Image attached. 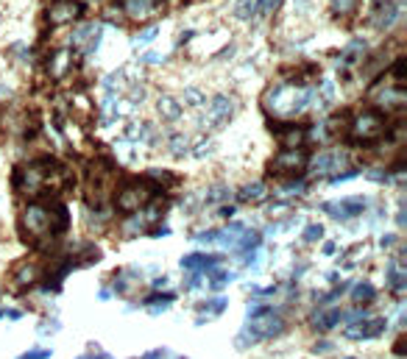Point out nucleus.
<instances>
[{
  "instance_id": "nucleus-1",
  "label": "nucleus",
  "mask_w": 407,
  "mask_h": 359,
  "mask_svg": "<svg viewBox=\"0 0 407 359\" xmlns=\"http://www.w3.org/2000/svg\"><path fill=\"white\" fill-rule=\"evenodd\" d=\"M20 229H23V240L34 243L37 248H45L48 240H56L53 226H50V209L45 203H28L26 206Z\"/></svg>"
},
{
  "instance_id": "nucleus-2",
  "label": "nucleus",
  "mask_w": 407,
  "mask_h": 359,
  "mask_svg": "<svg viewBox=\"0 0 407 359\" xmlns=\"http://www.w3.org/2000/svg\"><path fill=\"white\" fill-rule=\"evenodd\" d=\"M385 134V117L382 112H363L357 117H352L349 123V139L357 145H374L377 139H382Z\"/></svg>"
},
{
  "instance_id": "nucleus-3",
  "label": "nucleus",
  "mask_w": 407,
  "mask_h": 359,
  "mask_svg": "<svg viewBox=\"0 0 407 359\" xmlns=\"http://www.w3.org/2000/svg\"><path fill=\"white\" fill-rule=\"evenodd\" d=\"M270 106H274L277 114H293L307 109V103L312 101V90H296V87H277L270 90L265 98Z\"/></svg>"
},
{
  "instance_id": "nucleus-4",
  "label": "nucleus",
  "mask_w": 407,
  "mask_h": 359,
  "mask_svg": "<svg viewBox=\"0 0 407 359\" xmlns=\"http://www.w3.org/2000/svg\"><path fill=\"white\" fill-rule=\"evenodd\" d=\"M307 165H310V156H307L304 148H282L274 156V162H270V173L285 176V178H296L307 170Z\"/></svg>"
},
{
  "instance_id": "nucleus-5",
  "label": "nucleus",
  "mask_w": 407,
  "mask_h": 359,
  "mask_svg": "<svg viewBox=\"0 0 407 359\" xmlns=\"http://www.w3.org/2000/svg\"><path fill=\"white\" fill-rule=\"evenodd\" d=\"M84 14V3H79V0H59V3L50 6L48 12V20L53 25H67V23H73Z\"/></svg>"
},
{
  "instance_id": "nucleus-6",
  "label": "nucleus",
  "mask_w": 407,
  "mask_h": 359,
  "mask_svg": "<svg viewBox=\"0 0 407 359\" xmlns=\"http://www.w3.org/2000/svg\"><path fill=\"white\" fill-rule=\"evenodd\" d=\"M270 131H277L279 142L285 148H301V142L307 139V128L296 125V123H268Z\"/></svg>"
},
{
  "instance_id": "nucleus-7",
  "label": "nucleus",
  "mask_w": 407,
  "mask_h": 359,
  "mask_svg": "<svg viewBox=\"0 0 407 359\" xmlns=\"http://www.w3.org/2000/svg\"><path fill=\"white\" fill-rule=\"evenodd\" d=\"M349 165V156L346 154H321L318 159H315V165H312V170L318 173V176H337V173H341L344 167Z\"/></svg>"
},
{
  "instance_id": "nucleus-8",
  "label": "nucleus",
  "mask_w": 407,
  "mask_h": 359,
  "mask_svg": "<svg viewBox=\"0 0 407 359\" xmlns=\"http://www.w3.org/2000/svg\"><path fill=\"white\" fill-rule=\"evenodd\" d=\"M366 209V198H344V201H337V203H324V212H329L332 218H355V214H360Z\"/></svg>"
},
{
  "instance_id": "nucleus-9",
  "label": "nucleus",
  "mask_w": 407,
  "mask_h": 359,
  "mask_svg": "<svg viewBox=\"0 0 407 359\" xmlns=\"http://www.w3.org/2000/svg\"><path fill=\"white\" fill-rule=\"evenodd\" d=\"M399 20V3H393V0H382V3H377V12L371 17V25L377 31H388L393 28V23Z\"/></svg>"
},
{
  "instance_id": "nucleus-10",
  "label": "nucleus",
  "mask_w": 407,
  "mask_h": 359,
  "mask_svg": "<svg viewBox=\"0 0 407 359\" xmlns=\"http://www.w3.org/2000/svg\"><path fill=\"white\" fill-rule=\"evenodd\" d=\"M232 112H235V103H232L226 95H215V98L210 101V125L226 123V120L232 117Z\"/></svg>"
},
{
  "instance_id": "nucleus-11",
  "label": "nucleus",
  "mask_w": 407,
  "mask_h": 359,
  "mask_svg": "<svg viewBox=\"0 0 407 359\" xmlns=\"http://www.w3.org/2000/svg\"><path fill=\"white\" fill-rule=\"evenodd\" d=\"M14 278H17V287H26V284L31 287V284H37L42 278V267L37 262H20L14 267Z\"/></svg>"
},
{
  "instance_id": "nucleus-12",
  "label": "nucleus",
  "mask_w": 407,
  "mask_h": 359,
  "mask_svg": "<svg viewBox=\"0 0 407 359\" xmlns=\"http://www.w3.org/2000/svg\"><path fill=\"white\" fill-rule=\"evenodd\" d=\"M123 9H126L128 17L143 20V17H148L151 12H157V0H123Z\"/></svg>"
},
{
  "instance_id": "nucleus-13",
  "label": "nucleus",
  "mask_w": 407,
  "mask_h": 359,
  "mask_svg": "<svg viewBox=\"0 0 407 359\" xmlns=\"http://www.w3.org/2000/svg\"><path fill=\"white\" fill-rule=\"evenodd\" d=\"M221 256H207V254H192V256H184L181 267L184 270H210L207 265H218Z\"/></svg>"
},
{
  "instance_id": "nucleus-14",
  "label": "nucleus",
  "mask_w": 407,
  "mask_h": 359,
  "mask_svg": "<svg viewBox=\"0 0 407 359\" xmlns=\"http://www.w3.org/2000/svg\"><path fill=\"white\" fill-rule=\"evenodd\" d=\"M159 114H162L165 120H179V117H181V103H179L176 98L165 95V98L159 101Z\"/></svg>"
},
{
  "instance_id": "nucleus-15",
  "label": "nucleus",
  "mask_w": 407,
  "mask_h": 359,
  "mask_svg": "<svg viewBox=\"0 0 407 359\" xmlns=\"http://www.w3.org/2000/svg\"><path fill=\"white\" fill-rule=\"evenodd\" d=\"M341 318H344V315H341V309H332L329 315H315V318H312V323H315L318 329H324V331H326V329H332V326H335L337 320H341Z\"/></svg>"
},
{
  "instance_id": "nucleus-16",
  "label": "nucleus",
  "mask_w": 407,
  "mask_h": 359,
  "mask_svg": "<svg viewBox=\"0 0 407 359\" xmlns=\"http://www.w3.org/2000/svg\"><path fill=\"white\" fill-rule=\"evenodd\" d=\"M235 245H240V251L246 254V251H257L259 248V234L257 232H246L243 229V240L240 243H235Z\"/></svg>"
},
{
  "instance_id": "nucleus-17",
  "label": "nucleus",
  "mask_w": 407,
  "mask_h": 359,
  "mask_svg": "<svg viewBox=\"0 0 407 359\" xmlns=\"http://www.w3.org/2000/svg\"><path fill=\"white\" fill-rule=\"evenodd\" d=\"M379 103H382L385 109H388V106H401V103H404V92H401V90H388V92H382Z\"/></svg>"
},
{
  "instance_id": "nucleus-18",
  "label": "nucleus",
  "mask_w": 407,
  "mask_h": 359,
  "mask_svg": "<svg viewBox=\"0 0 407 359\" xmlns=\"http://www.w3.org/2000/svg\"><path fill=\"white\" fill-rule=\"evenodd\" d=\"M265 195V184L257 181V184H248L243 192H240V201H259Z\"/></svg>"
},
{
  "instance_id": "nucleus-19",
  "label": "nucleus",
  "mask_w": 407,
  "mask_h": 359,
  "mask_svg": "<svg viewBox=\"0 0 407 359\" xmlns=\"http://www.w3.org/2000/svg\"><path fill=\"white\" fill-rule=\"evenodd\" d=\"M251 14H254V0H237L235 17L237 20H251Z\"/></svg>"
},
{
  "instance_id": "nucleus-20",
  "label": "nucleus",
  "mask_w": 407,
  "mask_h": 359,
  "mask_svg": "<svg viewBox=\"0 0 407 359\" xmlns=\"http://www.w3.org/2000/svg\"><path fill=\"white\" fill-rule=\"evenodd\" d=\"M329 3H332V9H335L337 14H349V12L357 9L360 0H329Z\"/></svg>"
},
{
  "instance_id": "nucleus-21",
  "label": "nucleus",
  "mask_w": 407,
  "mask_h": 359,
  "mask_svg": "<svg viewBox=\"0 0 407 359\" xmlns=\"http://www.w3.org/2000/svg\"><path fill=\"white\" fill-rule=\"evenodd\" d=\"M282 0H254V14H270Z\"/></svg>"
},
{
  "instance_id": "nucleus-22",
  "label": "nucleus",
  "mask_w": 407,
  "mask_h": 359,
  "mask_svg": "<svg viewBox=\"0 0 407 359\" xmlns=\"http://www.w3.org/2000/svg\"><path fill=\"white\" fill-rule=\"evenodd\" d=\"M371 298H374V290H371L368 284H360L357 290H355V301H371Z\"/></svg>"
},
{
  "instance_id": "nucleus-23",
  "label": "nucleus",
  "mask_w": 407,
  "mask_h": 359,
  "mask_svg": "<svg viewBox=\"0 0 407 359\" xmlns=\"http://www.w3.org/2000/svg\"><path fill=\"white\" fill-rule=\"evenodd\" d=\"M95 31H98V25H84V28H79V31H76V37H73V42H76V45H81V42H84L87 37H92Z\"/></svg>"
},
{
  "instance_id": "nucleus-24",
  "label": "nucleus",
  "mask_w": 407,
  "mask_h": 359,
  "mask_svg": "<svg viewBox=\"0 0 407 359\" xmlns=\"http://www.w3.org/2000/svg\"><path fill=\"white\" fill-rule=\"evenodd\" d=\"M157 34H159V28H154V25H151V28H146L143 34H137V39H134V45H146V42H151Z\"/></svg>"
},
{
  "instance_id": "nucleus-25",
  "label": "nucleus",
  "mask_w": 407,
  "mask_h": 359,
  "mask_svg": "<svg viewBox=\"0 0 407 359\" xmlns=\"http://www.w3.org/2000/svg\"><path fill=\"white\" fill-rule=\"evenodd\" d=\"M360 50H366V39H355V42H349L346 56H349V59H355V56H360Z\"/></svg>"
},
{
  "instance_id": "nucleus-26",
  "label": "nucleus",
  "mask_w": 407,
  "mask_h": 359,
  "mask_svg": "<svg viewBox=\"0 0 407 359\" xmlns=\"http://www.w3.org/2000/svg\"><path fill=\"white\" fill-rule=\"evenodd\" d=\"M321 234H324V229H321L318 223H312V226H307L304 240H307V243H315V240H321Z\"/></svg>"
},
{
  "instance_id": "nucleus-27",
  "label": "nucleus",
  "mask_w": 407,
  "mask_h": 359,
  "mask_svg": "<svg viewBox=\"0 0 407 359\" xmlns=\"http://www.w3.org/2000/svg\"><path fill=\"white\" fill-rule=\"evenodd\" d=\"M390 73H393V79L401 84L404 81V56L401 59H396V64H393V70H390Z\"/></svg>"
},
{
  "instance_id": "nucleus-28",
  "label": "nucleus",
  "mask_w": 407,
  "mask_h": 359,
  "mask_svg": "<svg viewBox=\"0 0 407 359\" xmlns=\"http://www.w3.org/2000/svg\"><path fill=\"white\" fill-rule=\"evenodd\" d=\"M184 101L192 103V106H198V103H204V95H201L198 90H187V92H184Z\"/></svg>"
},
{
  "instance_id": "nucleus-29",
  "label": "nucleus",
  "mask_w": 407,
  "mask_h": 359,
  "mask_svg": "<svg viewBox=\"0 0 407 359\" xmlns=\"http://www.w3.org/2000/svg\"><path fill=\"white\" fill-rule=\"evenodd\" d=\"M187 151V136H176L173 142V154H184Z\"/></svg>"
},
{
  "instance_id": "nucleus-30",
  "label": "nucleus",
  "mask_w": 407,
  "mask_h": 359,
  "mask_svg": "<svg viewBox=\"0 0 407 359\" xmlns=\"http://www.w3.org/2000/svg\"><path fill=\"white\" fill-rule=\"evenodd\" d=\"M143 61H146V64H154V61H162V56H159V53H146Z\"/></svg>"
},
{
  "instance_id": "nucleus-31",
  "label": "nucleus",
  "mask_w": 407,
  "mask_h": 359,
  "mask_svg": "<svg viewBox=\"0 0 407 359\" xmlns=\"http://www.w3.org/2000/svg\"><path fill=\"white\" fill-rule=\"evenodd\" d=\"M26 359H48V351H37V353H31V356H26Z\"/></svg>"
},
{
  "instance_id": "nucleus-32",
  "label": "nucleus",
  "mask_w": 407,
  "mask_h": 359,
  "mask_svg": "<svg viewBox=\"0 0 407 359\" xmlns=\"http://www.w3.org/2000/svg\"><path fill=\"white\" fill-rule=\"evenodd\" d=\"M190 39H192V31H187V34H181V37H179V45H184V42H190Z\"/></svg>"
},
{
  "instance_id": "nucleus-33",
  "label": "nucleus",
  "mask_w": 407,
  "mask_h": 359,
  "mask_svg": "<svg viewBox=\"0 0 407 359\" xmlns=\"http://www.w3.org/2000/svg\"><path fill=\"white\" fill-rule=\"evenodd\" d=\"M165 356H168V353H165V351H157V353H148V356H146V359H165Z\"/></svg>"
},
{
  "instance_id": "nucleus-34",
  "label": "nucleus",
  "mask_w": 407,
  "mask_h": 359,
  "mask_svg": "<svg viewBox=\"0 0 407 359\" xmlns=\"http://www.w3.org/2000/svg\"><path fill=\"white\" fill-rule=\"evenodd\" d=\"M296 3H307V0H296Z\"/></svg>"
},
{
  "instance_id": "nucleus-35",
  "label": "nucleus",
  "mask_w": 407,
  "mask_h": 359,
  "mask_svg": "<svg viewBox=\"0 0 407 359\" xmlns=\"http://www.w3.org/2000/svg\"><path fill=\"white\" fill-rule=\"evenodd\" d=\"M81 359H87V356H81Z\"/></svg>"
}]
</instances>
